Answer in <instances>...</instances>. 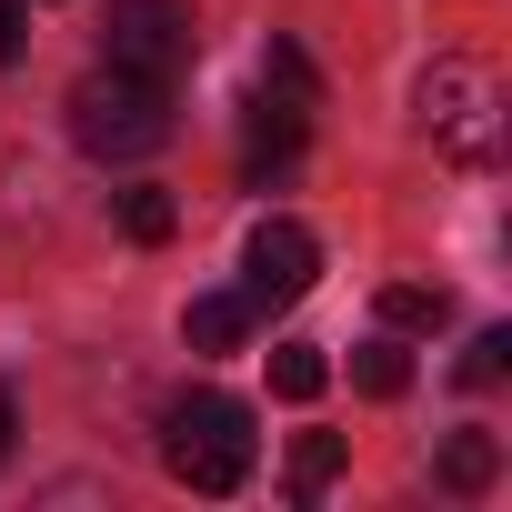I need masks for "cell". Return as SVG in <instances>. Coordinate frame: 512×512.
Wrapping results in <instances>:
<instances>
[{"label": "cell", "mask_w": 512, "mask_h": 512, "mask_svg": "<svg viewBox=\"0 0 512 512\" xmlns=\"http://www.w3.org/2000/svg\"><path fill=\"white\" fill-rule=\"evenodd\" d=\"M492 472H502V442L492 432H452L442 442V492H492Z\"/></svg>", "instance_id": "obj_8"}, {"label": "cell", "mask_w": 512, "mask_h": 512, "mask_svg": "<svg viewBox=\"0 0 512 512\" xmlns=\"http://www.w3.org/2000/svg\"><path fill=\"white\" fill-rule=\"evenodd\" d=\"M71 141L91 161H151L171 141V81H141V71H91L71 91Z\"/></svg>", "instance_id": "obj_3"}, {"label": "cell", "mask_w": 512, "mask_h": 512, "mask_svg": "<svg viewBox=\"0 0 512 512\" xmlns=\"http://www.w3.org/2000/svg\"><path fill=\"white\" fill-rule=\"evenodd\" d=\"M382 322L392 332H442L452 322V292L442 282H382Z\"/></svg>", "instance_id": "obj_7"}, {"label": "cell", "mask_w": 512, "mask_h": 512, "mask_svg": "<svg viewBox=\"0 0 512 512\" xmlns=\"http://www.w3.org/2000/svg\"><path fill=\"white\" fill-rule=\"evenodd\" d=\"M251 322H262V312H251V292H201V302L181 312V342H191V352H241Z\"/></svg>", "instance_id": "obj_6"}, {"label": "cell", "mask_w": 512, "mask_h": 512, "mask_svg": "<svg viewBox=\"0 0 512 512\" xmlns=\"http://www.w3.org/2000/svg\"><path fill=\"white\" fill-rule=\"evenodd\" d=\"M342 482V432H302L292 442V492L312 502V492H332Z\"/></svg>", "instance_id": "obj_11"}, {"label": "cell", "mask_w": 512, "mask_h": 512, "mask_svg": "<svg viewBox=\"0 0 512 512\" xmlns=\"http://www.w3.org/2000/svg\"><path fill=\"white\" fill-rule=\"evenodd\" d=\"M352 392L402 402V392H412V352H402V342H362V352H352Z\"/></svg>", "instance_id": "obj_9"}, {"label": "cell", "mask_w": 512, "mask_h": 512, "mask_svg": "<svg viewBox=\"0 0 512 512\" xmlns=\"http://www.w3.org/2000/svg\"><path fill=\"white\" fill-rule=\"evenodd\" d=\"M322 382H332L322 342H282V352H272V392H282V402H322Z\"/></svg>", "instance_id": "obj_10"}, {"label": "cell", "mask_w": 512, "mask_h": 512, "mask_svg": "<svg viewBox=\"0 0 512 512\" xmlns=\"http://www.w3.org/2000/svg\"><path fill=\"white\" fill-rule=\"evenodd\" d=\"M312 272H322V241L302 231V221H251V241H241V292H251V312H282V302H302L312 292Z\"/></svg>", "instance_id": "obj_5"}, {"label": "cell", "mask_w": 512, "mask_h": 512, "mask_svg": "<svg viewBox=\"0 0 512 512\" xmlns=\"http://www.w3.org/2000/svg\"><path fill=\"white\" fill-rule=\"evenodd\" d=\"M11 432H21V412H11V392H0V462H11Z\"/></svg>", "instance_id": "obj_16"}, {"label": "cell", "mask_w": 512, "mask_h": 512, "mask_svg": "<svg viewBox=\"0 0 512 512\" xmlns=\"http://www.w3.org/2000/svg\"><path fill=\"white\" fill-rule=\"evenodd\" d=\"M502 372H512V332H502V322H492V332H472V352H462V362H452V382H462V392H492V382H502Z\"/></svg>", "instance_id": "obj_13"}, {"label": "cell", "mask_w": 512, "mask_h": 512, "mask_svg": "<svg viewBox=\"0 0 512 512\" xmlns=\"http://www.w3.org/2000/svg\"><path fill=\"white\" fill-rule=\"evenodd\" d=\"M262 81H282L292 101H312V61H302L292 41H272V51H262Z\"/></svg>", "instance_id": "obj_14"}, {"label": "cell", "mask_w": 512, "mask_h": 512, "mask_svg": "<svg viewBox=\"0 0 512 512\" xmlns=\"http://www.w3.org/2000/svg\"><path fill=\"white\" fill-rule=\"evenodd\" d=\"M121 231H131L141 251H161V241L181 231V211H171V191H121Z\"/></svg>", "instance_id": "obj_12"}, {"label": "cell", "mask_w": 512, "mask_h": 512, "mask_svg": "<svg viewBox=\"0 0 512 512\" xmlns=\"http://www.w3.org/2000/svg\"><path fill=\"white\" fill-rule=\"evenodd\" d=\"M251 452H262V442H251V402H231V392H181L171 422H161V462L191 492H241Z\"/></svg>", "instance_id": "obj_2"}, {"label": "cell", "mask_w": 512, "mask_h": 512, "mask_svg": "<svg viewBox=\"0 0 512 512\" xmlns=\"http://www.w3.org/2000/svg\"><path fill=\"white\" fill-rule=\"evenodd\" d=\"M101 51H111V71H141V81H181V71L201 61L191 0H111V21H101Z\"/></svg>", "instance_id": "obj_4"}, {"label": "cell", "mask_w": 512, "mask_h": 512, "mask_svg": "<svg viewBox=\"0 0 512 512\" xmlns=\"http://www.w3.org/2000/svg\"><path fill=\"white\" fill-rule=\"evenodd\" d=\"M412 131L452 161V171H492L502 141H512V111H502V81L482 61H432L412 81Z\"/></svg>", "instance_id": "obj_1"}, {"label": "cell", "mask_w": 512, "mask_h": 512, "mask_svg": "<svg viewBox=\"0 0 512 512\" xmlns=\"http://www.w3.org/2000/svg\"><path fill=\"white\" fill-rule=\"evenodd\" d=\"M21 61V0H0V71Z\"/></svg>", "instance_id": "obj_15"}]
</instances>
